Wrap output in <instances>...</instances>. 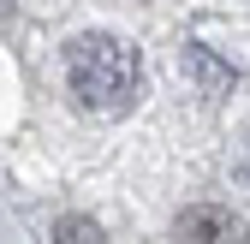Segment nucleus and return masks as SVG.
Masks as SVG:
<instances>
[{
    "instance_id": "f03ea898",
    "label": "nucleus",
    "mask_w": 250,
    "mask_h": 244,
    "mask_svg": "<svg viewBox=\"0 0 250 244\" xmlns=\"http://www.w3.org/2000/svg\"><path fill=\"white\" fill-rule=\"evenodd\" d=\"M179 238L185 244H250V226L227 203H191L179 208Z\"/></svg>"
},
{
    "instance_id": "7ed1b4c3",
    "label": "nucleus",
    "mask_w": 250,
    "mask_h": 244,
    "mask_svg": "<svg viewBox=\"0 0 250 244\" xmlns=\"http://www.w3.org/2000/svg\"><path fill=\"white\" fill-rule=\"evenodd\" d=\"M179 72H191L203 96H221V89H232V72H227V66H214L208 48H197V42H185V48H179Z\"/></svg>"
},
{
    "instance_id": "39448f33",
    "label": "nucleus",
    "mask_w": 250,
    "mask_h": 244,
    "mask_svg": "<svg viewBox=\"0 0 250 244\" xmlns=\"http://www.w3.org/2000/svg\"><path fill=\"white\" fill-rule=\"evenodd\" d=\"M12 24V0H0V30H6Z\"/></svg>"
},
{
    "instance_id": "423d86ee",
    "label": "nucleus",
    "mask_w": 250,
    "mask_h": 244,
    "mask_svg": "<svg viewBox=\"0 0 250 244\" xmlns=\"http://www.w3.org/2000/svg\"><path fill=\"white\" fill-rule=\"evenodd\" d=\"M244 173H250V155H244Z\"/></svg>"
},
{
    "instance_id": "f257e3e1",
    "label": "nucleus",
    "mask_w": 250,
    "mask_h": 244,
    "mask_svg": "<svg viewBox=\"0 0 250 244\" xmlns=\"http://www.w3.org/2000/svg\"><path fill=\"white\" fill-rule=\"evenodd\" d=\"M66 89L89 113H125L143 96V54L113 30H83L66 42Z\"/></svg>"
},
{
    "instance_id": "20e7f679",
    "label": "nucleus",
    "mask_w": 250,
    "mask_h": 244,
    "mask_svg": "<svg viewBox=\"0 0 250 244\" xmlns=\"http://www.w3.org/2000/svg\"><path fill=\"white\" fill-rule=\"evenodd\" d=\"M48 244H107L102 221H89V215H60L48 226Z\"/></svg>"
}]
</instances>
